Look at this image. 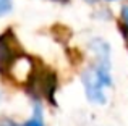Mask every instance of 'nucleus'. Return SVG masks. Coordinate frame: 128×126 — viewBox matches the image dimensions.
I'll return each instance as SVG.
<instances>
[{
    "mask_svg": "<svg viewBox=\"0 0 128 126\" xmlns=\"http://www.w3.org/2000/svg\"><path fill=\"white\" fill-rule=\"evenodd\" d=\"M110 62H100L97 60L96 65L86 69L83 74V84L89 100L96 104L106 102V89L112 86L110 79Z\"/></svg>",
    "mask_w": 128,
    "mask_h": 126,
    "instance_id": "nucleus-1",
    "label": "nucleus"
},
{
    "mask_svg": "<svg viewBox=\"0 0 128 126\" xmlns=\"http://www.w3.org/2000/svg\"><path fill=\"white\" fill-rule=\"evenodd\" d=\"M20 57V47L12 32L0 36V69L6 71L12 63Z\"/></svg>",
    "mask_w": 128,
    "mask_h": 126,
    "instance_id": "nucleus-2",
    "label": "nucleus"
},
{
    "mask_svg": "<svg viewBox=\"0 0 128 126\" xmlns=\"http://www.w3.org/2000/svg\"><path fill=\"white\" fill-rule=\"evenodd\" d=\"M24 126H44V118H42V108L39 104L34 105V113L24 123Z\"/></svg>",
    "mask_w": 128,
    "mask_h": 126,
    "instance_id": "nucleus-3",
    "label": "nucleus"
},
{
    "mask_svg": "<svg viewBox=\"0 0 128 126\" xmlns=\"http://www.w3.org/2000/svg\"><path fill=\"white\" fill-rule=\"evenodd\" d=\"M13 8V3L12 0H0V16H5L12 11Z\"/></svg>",
    "mask_w": 128,
    "mask_h": 126,
    "instance_id": "nucleus-4",
    "label": "nucleus"
},
{
    "mask_svg": "<svg viewBox=\"0 0 128 126\" xmlns=\"http://www.w3.org/2000/svg\"><path fill=\"white\" fill-rule=\"evenodd\" d=\"M122 16H123V21L126 23V26H128V6H123V10H122Z\"/></svg>",
    "mask_w": 128,
    "mask_h": 126,
    "instance_id": "nucleus-5",
    "label": "nucleus"
},
{
    "mask_svg": "<svg viewBox=\"0 0 128 126\" xmlns=\"http://www.w3.org/2000/svg\"><path fill=\"white\" fill-rule=\"evenodd\" d=\"M0 126H18V125L13 123V121H10V120H3L2 123H0Z\"/></svg>",
    "mask_w": 128,
    "mask_h": 126,
    "instance_id": "nucleus-6",
    "label": "nucleus"
},
{
    "mask_svg": "<svg viewBox=\"0 0 128 126\" xmlns=\"http://www.w3.org/2000/svg\"><path fill=\"white\" fill-rule=\"evenodd\" d=\"M52 2H58V3H68L70 0H52Z\"/></svg>",
    "mask_w": 128,
    "mask_h": 126,
    "instance_id": "nucleus-7",
    "label": "nucleus"
},
{
    "mask_svg": "<svg viewBox=\"0 0 128 126\" xmlns=\"http://www.w3.org/2000/svg\"><path fill=\"white\" fill-rule=\"evenodd\" d=\"M84 2H88V3H96L97 0H84Z\"/></svg>",
    "mask_w": 128,
    "mask_h": 126,
    "instance_id": "nucleus-8",
    "label": "nucleus"
},
{
    "mask_svg": "<svg viewBox=\"0 0 128 126\" xmlns=\"http://www.w3.org/2000/svg\"><path fill=\"white\" fill-rule=\"evenodd\" d=\"M109 2H114V0H109Z\"/></svg>",
    "mask_w": 128,
    "mask_h": 126,
    "instance_id": "nucleus-9",
    "label": "nucleus"
}]
</instances>
